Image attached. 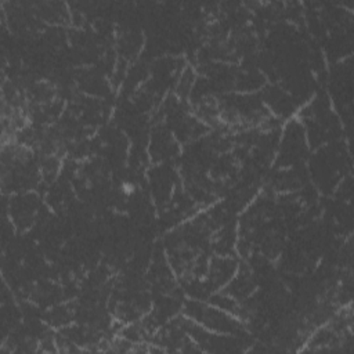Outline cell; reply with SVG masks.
<instances>
[{
	"mask_svg": "<svg viewBox=\"0 0 354 354\" xmlns=\"http://www.w3.org/2000/svg\"><path fill=\"white\" fill-rule=\"evenodd\" d=\"M189 311L196 314L195 318L198 319V322H202L205 326L216 332L227 333V332H232L236 328V322L231 317L214 308H209L198 304L195 308H191Z\"/></svg>",
	"mask_w": 354,
	"mask_h": 354,
	"instance_id": "6da1fadb",
	"label": "cell"
}]
</instances>
